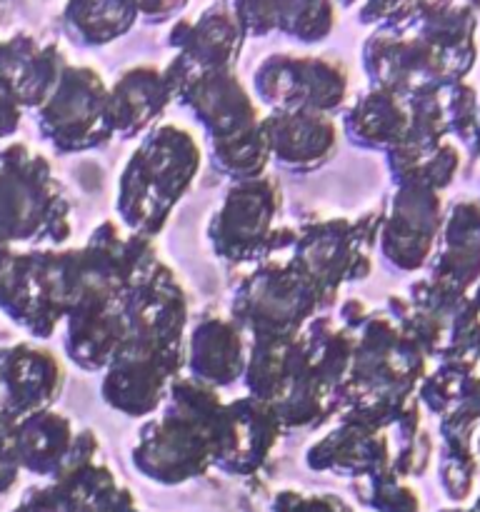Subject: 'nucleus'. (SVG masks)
<instances>
[{
	"label": "nucleus",
	"mask_w": 480,
	"mask_h": 512,
	"mask_svg": "<svg viewBox=\"0 0 480 512\" xmlns=\"http://www.w3.org/2000/svg\"><path fill=\"white\" fill-rule=\"evenodd\" d=\"M453 512H460V510H453Z\"/></svg>",
	"instance_id": "obj_1"
}]
</instances>
